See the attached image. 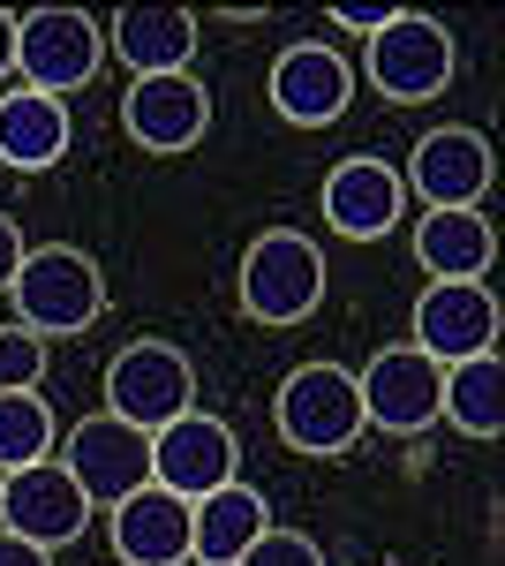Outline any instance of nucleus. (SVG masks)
<instances>
[{"mask_svg": "<svg viewBox=\"0 0 505 566\" xmlns=\"http://www.w3.org/2000/svg\"><path fill=\"white\" fill-rule=\"evenodd\" d=\"M8 303H15V325H31L39 340H76L91 333L98 317H106V272L91 250L76 242H39V250H23L15 264V280H8Z\"/></svg>", "mask_w": 505, "mask_h": 566, "instance_id": "obj_1", "label": "nucleus"}, {"mask_svg": "<svg viewBox=\"0 0 505 566\" xmlns=\"http://www.w3.org/2000/svg\"><path fill=\"white\" fill-rule=\"evenodd\" d=\"M234 303H242L250 325H302V317H317V303H325V250L302 227H264L242 250Z\"/></svg>", "mask_w": 505, "mask_h": 566, "instance_id": "obj_2", "label": "nucleus"}, {"mask_svg": "<svg viewBox=\"0 0 505 566\" xmlns=\"http://www.w3.org/2000/svg\"><path fill=\"white\" fill-rule=\"evenodd\" d=\"M272 431H280V446H295L309 461L355 453V438H362L355 370H339V363H302V370H287L280 392H272Z\"/></svg>", "mask_w": 505, "mask_h": 566, "instance_id": "obj_3", "label": "nucleus"}, {"mask_svg": "<svg viewBox=\"0 0 505 566\" xmlns=\"http://www.w3.org/2000/svg\"><path fill=\"white\" fill-rule=\"evenodd\" d=\"M453 69H461V45L438 15H415L400 8L385 31H370V53H362V76L385 106H430L453 91Z\"/></svg>", "mask_w": 505, "mask_h": 566, "instance_id": "obj_4", "label": "nucleus"}, {"mask_svg": "<svg viewBox=\"0 0 505 566\" xmlns=\"http://www.w3.org/2000/svg\"><path fill=\"white\" fill-rule=\"evenodd\" d=\"M106 69V23L91 8H31L15 15V76L31 91L76 98Z\"/></svg>", "mask_w": 505, "mask_h": 566, "instance_id": "obj_5", "label": "nucleus"}, {"mask_svg": "<svg viewBox=\"0 0 505 566\" xmlns=\"http://www.w3.org/2000/svg\"><path fill=\"white\" fill-rule=\"evenodd\" d=\"M197 408V363L173 340H128L106 363V416H122L136 431H167L173 416Z\"/></svg>", "mask_w": 505, "mask_h": 566, "instance_id": "obj_6", "label": "nucleus"}, {"mask_svg": "<svg viewBox=\"0 0 505 566\" xmlns=\"http://www.w3.org/2000/svg\"><path fill=\"white\" fill-rule=\"evenodd\" d=\"M362 431H385V438H422L438 423V400H445V370L415 348V340H392L362 363Z\"/></svg>", "mask_w": 505, "mask_h": 566, "instance_id": "obj_7", "label": "nucleus"}, {"mask_svg": "<svg viewBox=\"0 0 505 566\" xmlns=\"http://www.w3.org/2000/svg\"><path fill=\"white\" fill-rule=\"evenodd\" d=\"M400 181H408V197H422V212H453V205L483 212V197L498 181V151H491V136L475 122H445V129L415 136Z\"/></svg>", "mask_w": 505, "mask_h": 566, "instance_id": "obj_8", "label": "nucleus"}, {"mask_svg": "<svg viewBox=\"0 0 505 566\" xmlns=\"http://www.w3.org/2000/svg\"><path fill=\"white\" fill-rule=\"evenodd\" d=\"M53 461L84 483L91 506H122L128 491L151 483V431H136V423H122V416L98 408L84 423H69V438L53 446Z\"/></svg>", "mask_w": 505, "mask_h": 566, "instance_id": "obj_9", "label": "nucleus"}, {"mask_svg": "<svg viewBox=\"0 0 505 566\" xmlns=\"http://www.w3.org/2000/svg\"><path fill=\"white\" fill-rule=\"evenodd\" d=\"M415 348L438 370L498 355V295H491V280H430L415 295Z\"/></svg>", "mask_w": 505, "mask_h": 566, "instance_id": "obj_10", "label": "nucleus"}, {"mask_svg": "<svg viewBox=\"0 0 505 566\" xmlns=\"http://www.w3.org/2000/svg\"><path fill=\"white\" fill-rule=\"evenodd\" d=\"M122 129L151 159H181L211 129V91L197 84V69H181V76H136L122 91Z\"/></svg>", "mask_w": 505, "mask_h": 566, "instance_id": "obj_11", "label": "nucleus"}, {"mask_svg": "<svg viewBox=\"0 0 505 566\" xmlns=\"http://www.w3.org/2000/svg\"><path fill=\"white\" fill-rule=\"evenodd\" d=\"M242 476V438L234 423H219L204 408H189V416H173L167 431H151V483H167L173 499H211L219 483Z\"/></svg>", "mask_w": 505, "mask_h": 566, "instance_id": "obj_12", "label": "nucleus"}, {"mask_svg": "<svg viewBox=\"0 0 505 566\" xmlns=\"http://www.w3.org/2000/svg\"><path fill=\"white\" fill-rule=\"evenodd\" d=\"M91 514H98V506L84 499V483L69 476L61 461H31V469L0 476V528L23 536V544L61 552V544H76L91 528Z\"/></svg>", "mask_w": 505, "mask_h": 566, "instance_id": "obj_13", "label": "nucleus"}, {"mask_svg": "<svg viewBox=\"0 0 505 566\" xmlns=\"http://www.w3.org/2000/svg\"><path fill=\"white\" fill-rule=\"evenodd\" d=\"M272 114L287 122V129H333L339 114L355 106V69H347V53L325 39H295L280 61H272Z\"/></svg>", "mask_w": 505, "mask_h": 566, "instance_id": "obj_14", "label": "nucleus"}, {"mask_svg": "<svg viewBox=\"0 0 505 566\" xmlns=\"http://www.w3.org/2000/svg\"><path fill=\"white\" fill-rule=\"evenodd\" d=\"M317 212L333 227L339 242H385L400 219H408V181L392 159L378 151H355V159H339L325 189H317Z\"/></svg>", "mask_w": 505, "mask_h": 566, "instance_id": "obj_15", "label": "nucleus"}, {"mask_svg": "<svg viewBox=\"0 0 505 566\" xmlns=\"http://www.w3.org/2000/svg\"><path fill=\"white\" fill-rule=\"evenodd\" d=\"M197 45H204V23L189 8L136 0V8H114V23H106V53L122 61L128 76H181L197 61Z\"/></svg>", "mask_w": 505, "mask_h": 566, "instance_id": "obj_16", "label": "nucleus"}, {"mask_svg": "<svg viewBox=\"0 0 505 566\" xmlns=\"http://www.w3.org/2000/svg\"><path fill=\"white\" fill-rule=\"evenodd\" d=\"M76 144V114L69 98L53 91H31V84H8L0 91V167L8 175H53Z\"/></svg>", "mask_w": 505, "mask_h": 566, "instance_id": "obj_17", "label": "nucleus"}, {"mask_svg": "<svg viewBox=\"0 0 505 566\" xmlns=\"http://www.w3.org/2000/svg\"><path fill=\"white\" fill-rule=\"evenodd\" d=\"M106 544L122 566H189V499H173L167 483L128 491L122 506H106Z\"/></svg>", "mask_w": 505, "mask_h": 566, "instance_id": "obj_18", "label": "nucleus"}, {"mask_svg": "<svg viewBox=\"0 0 505 566\" xmlns=\"http://www.w3.org/2000/svg\"><path fill=\"white\" fill-rule=\"evenodd\" d=\"M264 528H272V499L242 476L219 483L211 499L189 506V566H234Z\"/></svg>", "mask_w": 505, "mask_h": 566, "instance_id": "obj_19", "label": "nucleus"}, {"mask_svg": "<svg viewBox=\"0 0 505 566\" xmlns=\"http://www.w3.org/2000/svg\"><path fill=\"white\" fill-rule=\"evenodd\" d=\"M415 264L430 280H491V264H498V227L475 212V205L422 212L415 219Z\"/></svg>", "mask_w": 505, "mask_h": 566, "instance_id": "obj_20", "label": "nucleus"}, {"mask_svg": "<svg viewBox=\"0 0 505 566\" xmlns=\"http://www.w3.org/2000/svg\"><path fill=\"white\" fill-rule=\"evenodd\" d=\"M438 423H453L461 438H498L505 431V363L498 355H475L445 370V400H438Z\"/></svg>", "mask_w": 505, "mask_h": 566, "instance_id": "obj_21", "label": "nucleus"}, {"mask_svg": "<svg viewBox=\"0 0 505 566\" xmlns=\"http://www.w3.org/2000/svg\"><path fill=\"white\" fill-rule=\"evenodd\" d=\"M31 461H53V408L45 392H0V476L31 469Z\"/></svg>", "mask_w": 505, "mask_h": 566, "instance_id": "obj_22", "label": "nucleus"}, {"mask_svg": "<svg viewBox=\"0 0 505 566\" xmlns=\"http://www.w3.org/2000/svg\"><path fill=\"white\" fill-rule=\"evenodd\" d=\"M45 378V340L31 325H0V392H31Z\"/></svg>", "mask_w": 505, "mask_h": 566, "instance_id": "obj_23", "label": "nucleus"}, {"mask_svg": "<svg viewBox=\"0 0 505 566\" xmlns=\"http://www.w3.org/2000/svg\"><path fill=\"white\" fill-rule=\"evenodd\" d=\"M234 566H325V552H317V536H302V528H280V522H272Z\"/></svg>", "mask_w": 505, "mask_h": 566, "instance_id": "obj_24", "label": "nucleus"}, {"mask_svg": "<svg viewBox=\"0 0 505 566\" xmlns=\"http://www.w3.org/2000/svg\"><path fill=\"white\" fill-rule=\"evenodd\" d=\"M23 250H31V242H23V227H15V219L0 212V295H8V280H15V264H23Z\"/></svg>", "mask_w": 505, "mask_h": 566, "instance_id": "obj_25", "label": "nucleus"}, {"mask_svg": "<svg viewBox=\"0 0 505 566\" xmlns=\"http://www.w3.org/2000/svg\"><path fill=\"white\" fill-rule=\"evenodd\" d=\"M325 15H333L339 31H362V39H370V31H385L400 8H325Z\"/></svg>", "mask_w": 505, "mask_h": 566, "instance_id": "obj_26", "label": "nucleus"}, {"mask_svg": "<svg viewBox=\"0 0 505 566\" xmlns=\"http://www.w3.org/2000/svg\"><path fill=\"white\" fill-rule=\"evenodd\" d=\"M0 566H53V552H45V544H23V536H8V528H0Z\"/></svg>", "mask_w": 505, "mask_h": 566, "instance_id": "obj_27", "label": "nucleus"}, {"mask_svg": "<svg viewBox=\"0 0 505 566\" xmlns=\"http://www.w3.org/2000/svg\"><path fill=\"white\" fill-rule=\"evenodd\" d=\"M8 76H15V15L0 8V84H8Z\"/></svg>", "mask_w": 505, "mask_h": 566, "instance_id": "obj_28", "label": "nucleus"}, {"mask_svg": "<svg viewBox=\"0 0 505 566\" xmlns=\"http://www.w3.org/2000/svg\"><path fill=\"white\" fill-rule=\"evenodd\" d=\"M0 325H8V317H0Z\"/></svg>", "mask_w": 505, "mask_h": 566, "instance_id": "obj_29", "label": "nucleus"}]
</instances>
